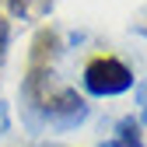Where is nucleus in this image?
Wrapping results in <instances>:
<instances>
[{
    "mask_svg": "<svg viewBox=\"0 0 147 147\" xmlns=\"http://www.w3.org/2000/svg\"><path fill=\"white\" fill-rule=\"evenodd\" d=\"M7 42H11V25H7V18L0 14V63L7 56Z\"/></svg>",
    "mask_w": 147,
    "mask_h": 147,
    "instance_id": "5",
    "label": "nucleus"
},
{
    "mask_svg": "<svg viewBox=\"0 0 147 147\" xmlns=\"http://www.w3.org/2000/svg\"><path fill=\"white\" fill-rule=\"evenodd\" d=\"M102 147H144V133H140V119L123 116L116 123V137H109Z\"/></svg>",
    "mask_w": 147,
    "mask_h": 147,
    "instance_id": "3",
    "label": "nucleus"
},
{
    "mask_svg": "<svg viewBox=\"0 0 147 147\" xmlns=\"http://www.w3.org/2000/svg\"><path fill=\"white\" fill-rule=\"evenodd\" d=\"M7 126H11V109L7 102H0V133H7Z\"/></svg>",
    "mask_w": 147,
    "mask_h": 147,
    "instance_id": "7",
    "label": "nucleus"
},
{
    "mask_svg": "<svg viewBox=\"0 0 147 147\" xmlns=\"http://www.w3.org/2000/svg\"><path fill=\"white\" fill-rule=\"evenodd\" d=\"M7 7L14 18H25V21H39L53 11V0H7Z\"/></svg>",
    "mask_w": 147,
    "mask_h": 147,
    "instance_id": "4",
    "label": "nucleus"
},
{
    "mask_svg": "<svg viewBox=\"0 0 147 147\" xmlns=\"http://www.w3.org/2000/svg\"><path fill=\"white\" fill-rule=\"evenodd\" d=\"M133 81H137L133 70L123 60H116V56H95L84 67V74H81L84 91L95 95V98H116V95H123V91H130Z\"/></svg>",
    "mask_w": 147,
    "mask_h": 147,
    "instance_id": "1",
    "label": "nucleus"
},
{
    "mask_svg": "<svg viewBox=\"0 0 147 147\" xmlns=\"http://www.w3.org/2000/svg\"><path fill=\"white\" fill-rule=\"evenodd\" d=\"M56 53H60V35L53 32V28H42L39 35H35V42H32L28 70H49L53 60H56Z\"/></svg>",
    "mask_w": 147,
    "mask_h": 147,
    "instance_id": "2",
    "label": "nucleus"
},
{
    "mask_svg": "<svg viewBox=\"0 0 147 147\" xmlns=\"http://www.w3.org/2000/svg\"><path fill=\"white\" fill-rule=\"evenodd\" d=\"M137 98H140V126H147V84H140Z\"/></svg>",
    "mask_w": 147,
    "mask_h": 147,
    "instance_id": "6",
    "label": "nucleus"
}]
</instances>
